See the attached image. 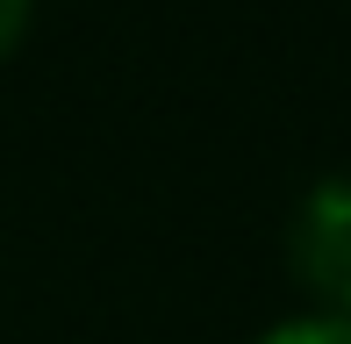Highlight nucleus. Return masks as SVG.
Returning a JSON list of instances; mask_svg holds the SVG:
<instances>
[{
	"label": "nucleus",
	"mask_w": 351,
	"mask_h": 344,
	"mask_svg": "<svg viewBox=\"0 0 351 344\" xmlns=\"http://www.w3.org/2000/svg\"><path fill=\"white\" fill-rule=\"evenodd\" d=\"M251 344H351V316L308 308V316H287V323H273V330H258Z\"/></svg>",
	"instance_id": "nucleus-2"
},
{
	"label": "nucleus",
	"mask_w": 351,
	"mask_h": 344,
	"mask_svg": "<svg viewBox=\"0 0 351 344\" xmlns=\"http://www.w3.org/2000/svg\"><path fill=\"white\" fill-rule=\"evenodd\" d=\"M29 14H36V0H0V58L22 43V29H29Z\"/></svg>",
	"instance_id": "nucleus-3"
},
{
	"label": "nucleus",
	"mask_w": 351,
	"mask_h": 344,
	"mask_svg": "<svg viewBox=\"0 0 351 344\" xmlns=\"http://www.w3.org/2000/svg\"><path fill=\"white\" fill-rule=\"evenodd\" d=\"M287 265L323 316H351V172H323L287 215Z\"/></svg>",
	"instance_id": "nucleus-1"
}]
</instances>
